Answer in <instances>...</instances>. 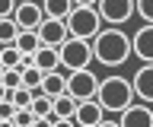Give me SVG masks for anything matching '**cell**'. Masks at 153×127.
Wrapping results in <instances>:
<instances>
[{
    "label": "cell",
    "instance_id": "5b68a950",
    "mask_svg": "<svg viewBox=\"0 0 153 127\" xmlns=\"http://www.w3.org/2000/svg\"><path fill=\"white\" fill-rule=\"evenodd\" d=\"M67 92L83 102V98H96L99 92V76H96L89 67H80V70H67Z\"/></svg>",
    "mask_w": 153,
    "mask_h": 127
},
{
    "label": "cell",
    "instance_id": "4fadbf2b",
    "mask_svg": "<svg viewBox=\"0 0 153 127\" xmlns=\"http://www.w3.org/2000/svg\"><path fill=\"white\" fill-rule=\"evenodd\" d=\"M42 92H48V95H54V98L64 95V92H67V73L61 67H57V70H48L45 76H42Z\"/></svg>",
    "mask_w": 153,
    "mask_h": 127
},
{
    "label": "cell",
    "instance_id": "ba28073f",
    "mask_svg": "<svg viewBox=\"0 0 153 127\" xmlns=\"http://www.w3.org/2000/svg\"><path fill=\"white\" fill-rule=\"evenodd\" d=\"M74 121L80 127H99L105 121V108L99 98H83V102H76V115Z\"/></svg>",
    "mask_w": 153,
    "mask_h": 127
},
{
    "label": "cell",
    "instance_id": "e0dca14e",
    "mask_svg": "<svg viewBox=\"0 0 153 127\" xmlns=\"http://www.w3.org/2000/svg\"><path fill=\"white\" fill-rule=\"evenodd\" d=\"M74 7H76L74 0H45V3H42L45 16H54V19H67Z\"/></svg>",
    "mask_w": 153,
    "mask_h": 127
},
{
    "label": "cell",
    "instance_id": "52a82bcc",
    "mask_svg": "<svg viewBox=\"0 0 153 127\" xmlns=\"http://www.w3.org/2000/svg\"><path fill=\"white\" fill-rule=\"evenodd\" d=\"M38 38H42V45H57V48H61V45L70 38V26H67V19L45 16L42 26H38Z\"/></svg>",
    "mask_w": 153,
    "mask_h": 127
},
{
    "label": "cell",
    "instance_id": "9a60e30c",
    "mask_svg": "<svg viewBox=\"0 0 153 127\" xmlns=\"http://www.w3.org/2000/svg\"><path fill=\"white\" fill-rule=\"evenodd\" d=\"M16 48L22 51V54H35L38 48H42V38H38V29H22L16 35Z\"/></svg>",
    "mask_w": 153,
    "mask_h": 127
},
{
    "label": "cell",
    "instance_id": "603a6c76",
    "mask_svg": "<svg viewBox=\"0 0 153 127\" xmlns=\"http://www.w3.org/2000/svg\"><path fill=\"white\" fill-rule=\"evenodd\" d=\"M13 124H16V127H29V124H38V117H35V111L26 105V108H19V111H16Z\"/></svg>",
    "mask_w": 153,
    "mask_h": 127
},
{
    "label": "cell",
    "instance_id": "f546056e",
    "mask_svg": "<svg viewBox=\"0 0 153 127\" xmlns=\"http://www.w3.org/2000/svg\"><path fill=\"white\" fill-rule=\"evenodd\" d=\"M0 48H3V45H0Z\"/></svg>",
    "mask_w": 153,
    "mask_h": 127
},
{
    "label": "cell",
    "instance_id": "3957f363",
    "mask_svg": "<svg viewBox=\"0 0 153 127\" xmlns=\"http://www.w3.org/2000/svg\"><path fill=\"white\" fill-rule=\"evenodd\" d=\"M102 13H99V7H80L76 3L74 10H70V16H67V26H70V35H76V38H89L93 41L99 32H102Z\"/></svg>",
    "mask_w": 153,
    "mask_h": 127
},
{
    "label": "cell",
    "instance_id": "7402d4cb",
    "mask_svg": "<svg viewBox=\"0 0 153 127\" xmlns=\"http://www.w3.org/2000/svg\"><path fill=\"white\" fill-rule=\"evenodd\" d=\"M16 111H19V105H16L10 95H7V98H0V124H13Z\"/></svg>",
    "mask_w": 153,
    "mask_h": 127
},
{
    "label": "cell",
    "instance_id": "8992f818",
    "mask_svg": "<svg viewBox=\"0 0 153 127\" xmlns=\"http://www.w3.org/2000/svg\"><path fill=\"white\" fill-rule=\"evenodd\" d=\"M99 7V13H102L105 22H112V26H121V22H128L134 16V0H99L96 3Z\"/></svg>",
    "mask_w": 153,
    "mask_h": 127
},
{
    "label": "cell",
    "instance_id": "484cf974",
    "mask_svg": "<svg viewBox=\"0 0 153 127\" xmlns=\"http://www.w3.org/2000/svg\"><path fill=\"white\" fill-rule=\"evenodd\" d=\"M16 3L19 0H0V19H3V16H13V13H16Z\"/></svg>",
    "mask_w": 153,
    "mask_h": 127
},
{
    "label": "cell",
    "instance_id": "4316f807",
    "mask_svg": "<svg viewBox=\"0 0 153 127\" xmlns=\"http://www.w3.org/2000/svg\"><path fill=\"white\" fill-rule=\"evenodd\" d=\"M74 3H80V7H96L99 0H74Z\"/></svg>",
    "mask_w": 153,
    "mask_h": 127
},
{
    "label": "cell",
    "instance_id": "ac0fdd59",
    "mask_svg": "<svg viewBox=\"0 0 153 127\" xmlns=\"http://www.w3.org/2000/svg\"><path fill=\"white\" fill-rule=\"evenodd\" d=\"M19 32H22L19 22L13 19V16H3V19H0V45H13Z\"/></svg>",
    "mask_w": 153,
    "mask_h": 127
},
{
    "label": "cell",
    "instance_id": "8fae6325",
    "mask_svg": "<svg viewBox=\"0 0 153 127\" xmlns=\"http://www.w3.org/2000/svg\"><path fill=\"white\" fill-rule=\"evenodd\" d=\"M131 45H134V57H140L143 64H153V22H147L134 32Z\"/></svg>",
    "mask_w": 153,
    "mask_h": 127
},
{
    "label": "cell",
    "instance_id": "83f0119b",
    "mask_svg": "<svg viewBox=\"0 0 153 127\" xmlns=\"http://www.w3.org/2000/svg\"><path fill=\"white\" fill-rule=\"evenodd\" d=\"M7 95H10V89H7V83L0 79V98H7Z\"/></svg>",
    "mask_w": 153,
    "mask_h": 127
},
{
    "label": "cell",
    "instance_id": "2e32d148",
    "mask_svg": "<svg viewBox=\"0 0 153 127\" xmlns=\"http://www.w3.org/2000/svg\"><path fill=\"white\" fill-rule=\"evenodd\" d=\"M54 115L61 117V121H74V115H76V98L70 95V92H64V95L54 98Z\"/></svg>",
    "mask_w": 153,
    "mask_h": 127
},
{
    "label": "cell",
    "instance_id": "30bf717a",
    "mask_svg": "<svg viewBox=\"0 0 153 127\" xmlns=\"http://www.w3.org/2000/svg\"><path fill=\"white\" fill-rule=\"evenodd\" d=\"M118 124L121 127H153V111L143 105V102H131V105L118 115Z\"/></svg>",
    "mask_w": 153,
    "mask_h": 127
},
{
    "label": "cell",
    "instance_id": "cb8c5ba5",
    "mask_svg": "<svg viewBox=\"0 0 153 127\" xmlns=\"http://www.w3.org/2000/svg\"><path fill=\"white\" fill-rule=\"evenodd\" d=\"M0 79L7 83V89H16V86H22V70H19V67H7Z\"/></svg>",
    "mask_w": 153,
    "mask_h": 127
},
{
    "label": "cell",
    "instance_id": "7c38bea8",
    "mask_svg": "<svg viewBox=\"0 0 153 127\" xmlns=\"http://www.w3.org/2000/svg\"><path fill=\"white\" fill-rule=\"evenodd\" d=\"M131 86H134V95L140 98V102H153V64H143L134 73Z\"/></svg>",
    "mask_w": 153,
    "mask_h": 127
},
{
    "label": "cell",
    "instance_id": "6da1fadb",
    "mask_svg": "<svg viewBox=\"0 0 153 127\" xmlns=\"http://www.w3.org/2000/svg\"><path fill=\"white\" fill-rule=\"evenodd\" d=\"M93 51H96V60H99V64H105V67H121L124 60L134 54V45L118 26H112V29H102L93 38Z\"/></svg>",
    "mask_w": 153,
    "mask_h": 127
},
{
    "label": "cell",
    "instance_id": "f1b7e54d",
    "mask_svg": "<svg viewBox=\"0 0 153 127\" xmlns=\"http://www.w3.org/2000/svg\"><path fill=\"white\" fill-rule=\"evenodd\" d=\"M3 70H7V67H3V64H0V76H3Z\"/></svg>",
    "mask_w": 153,
    "mask_h": 127
},
{
    "label": "cell",
    "instance_id": "ffe728a7",
    "mask_svg": "<svg viewBox=\"0 0 153 127\" xmlns=\"http://www.w3.org/2000/svg\"><path fill=\"white\" fill-rule=\"evenodd\" d=\"M42 76H45V70L32 64V67L22 70V86H29V89H42Z\"/></svg>",
    "mask_w": 153,
    "mask_h": 127
},
{
    "label": "cell",
    "instance_id": "9c48e42d",
    "mask_svg": "<svg viewBox=\"0 0 153 127\" xmlns=\"http://www.w3.org/2000/svg\"><path fill=\"white\" fill-rule=\"evenodd\" d=\"M13 19L19 22V29H38L42 19H45V10L38 7L35 0H19L16 3V13H13Z\"/></svg>",
    "mask_w": 153,
    "mask_h": 127
},
{
    "label": "cell",
    "instance_id": "d6986e66",
    "mask_svg": "<svg viewBox=\"0 0 153 127\" xmlns=\"http://www.w3.org/2000/svg\"><path fill=\"white\" fill-rule=\"evenodd\" d=\"M19 60H22V51L16 48V41L0 48V64H3V67H19Z\"/></svg>",
    "mask_w": 153,
    "mask_h": 127
},
{
    "label": "cell",
    "instance_id": "5bb4252c",
    "mask_svg": "<svg viewBox=\"0 0 153 127\" xmlns=\"http://www.w3.org/2000/svg\"><path fill=\"white\" fill-rule=\"evenodd\" d=\"M35 67H42L48 73V70H57L61 67V48L57 45H42V48L35 51Z\"/></svg>",
    "mask_w": 153,
    "mask_h": 127
},
{
    "label": "cell",
    "instance_id": "277c9868",
    "mask_svg": "<svg viewBox=\"0 0 153 127\" xmlns=\"http://www.w3.org/2000/svg\"><path fill=\"white\" fill-rule=\"evenodd\" d=\"M89 60H96V51L89 45V38H70L61 45V67L64 70H80V67H89Z\"/></svg>",
    "mask_w": 153,
    "mask_h": 127
},
{
    "label": "cell",
    "instance_id": "7a4b0ae2",
    "mask_svg": "<svg viewBox=\"0 0 153 127\" xmlns=\"http://www.w3.org/2000/svg\"><path fill=\"white\" fill-rule=\"evenodd\" d=\"M96 98L102 102V108L108 115H121L134 102V86H131V79H124V76H105V79H99Z\"/></svg>",
    "mask_w": 153,
    "mask_h": 127
},
{
    "label": "cell",
    "instance_id": "44dd1931",
    "mask_svg": "<svg viewBox=\"0 0 153 127\" xmlns=\"http://www.w3.org/2000/svg\"><path fill=\"white\" fill-rule=\"evenodd\" d=\"M10 98H13L19 108H26V105H32V98H35V89H29V86H16V89H10Z\"/></svg>",
    "mask_w": 153,
    "mask_h": 127
},
{
    "label": "cell",
    "instance_id": "d4e9b609",
    "mask_svg": "<svg viewBox=\"0 0 153 127\" xmlns=\"http://www.w3.org/2000/svg\"><path fill=\"white\" fill-rule=\"evenodd\" d=\"M134 10L143 22H153V0H134Z\"/></svg>",
    "mask_w": 153,
    "mask_h": 127
}]
</instances>
